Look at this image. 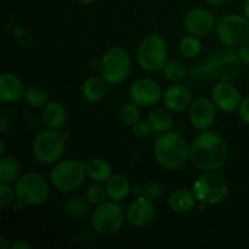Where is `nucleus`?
<instances>
[{"label":"nucleus","mask_w":249,"mask_h":249,"mask_svg":"<svg viewBox=\"0 0 249 249\" xmlns=\"http://www.w3.org/2000/svg\"><path fill=\"white\" fill-rule=\"evenodd\" d=\"M207 78H211V77H209V72L208 70H207L206 63H199L198 66L192 68L191 72H190L189 74V79L195 83L202 82V80L207 79Z\"/></svg>","instance_id":"obj_35"},{"label":"nucleus","mask_w":249,"mask_h":249,"mask_svg":"<svg viewBox=\"0 0 249 249\" xmlns=\"http://www.w3.org/2000/svg\"><path fill=\"white\" fill-rule=\"evenodd\" d=\"M184 29L191 36H206L215 29L214 15L204 7H195L184 17Z\"/></svg>","instance_id":"obj_13"},{"label":"nucleus","mask_w":249,"mask_h":249,"mask_svg":"<svg viewBox=\"0 0 249 249\" xmlns=\"http://www.w3.org/2000/svg\"><path fill=\"white\" fill-rule=\"evenodd\" d=\"M41 121L46 129L61 130L67 123V111L57 101H49L41 108Z\"/></svg>","instance_id":"obj_20"},{"label":"nucleus","mask_w":249,"mask_h":249,"mask_svg":"<svg viewBox=\"0 0 249 249\" xmlns=\"http://www.w3.org/2000/svg\"><path fill=\"white\" fill-rule=\"evenodd\" d=\"M215 36L228 48H238L249 40V21L245 15L228 14L216 21Z\"/></svg>","instance_id":"obj_8"},{"label":"nucleus","mask_w":249,"mask_h":249,"mask_svg":"<svg viewBox=\"0 0 249 249\" xmlns=\"http://www.w3.org/2000/svg\"><path fill=\"white\" fill-rule=\"evenodd\" d=\"M229 156L226 141L219 133L202 130L190 145V162L202 172H216Z\"/></svg>","instance_id":"obj_1"},{"label":"nucleus","mask_w":249,"mask_h":249,"mask_svg":"<svg viewBox=\"0 0 249 249\" xmlns=\"http://www.w3.org/2000/svg\"><path fill=\"white\" fill-rule=\"evenodd\" d=\"M147 121L150 125L152 126L153 133L163 134L172 130L174 125V119H173L172 112L167 108H155L150 112L147 117Z\"/></svg>","instance_id":"obj_24"},{"label":"nucleus","mask_w":249,"mask_h":249,"mask_svg":"<svg viewBox=\"0 0 249 249\" xmlns=\"http://www.w3.org/2000/svg\"><path fill=\"white\" fill-rule=\"evenodd\" d=\"M243 14L247 17L249 21V0H245V4H243Z\"/></svg>","instance_id":"obj_42"},{"label":"nucleus","mask_w":249,"mask_h":249,"mask_svg":"<svg viewBox=\"0 0 249 249\" xmlns=\"http://www.w3.org/2000/svg\"><path fill=\"white\" fill-rule=\"evenodd\" d=\"M85 198L92 206H99V204L106 202V199L108 198V195H107L106 186L101 184V182H92L91 185H89L87 189V194H85Z\"/></svg>","instance_id":"obj_31"},{"label":"nucleus","mask_w":249,"mask_h":249,"mask_svg":"<svg viewBox=\"0 0 249 249\" xmlns=\"http://www.w3.org/2000/svg\"><path fill=\"white\" fill-rule=\"evenodd\" d=\"M216 106L213 100L198 97L191 102L189 107L190 123L197 130H208L216 119Z\"/></svg>","instance_id":"obj_14"},{"label":"nucleus","mask_w":249,"mask_h":249,"mask_svg":"<svg viewBox=\"0 0 249 249\" xmlns=\"http://www.w3.org/2000/svg\"><path fill=\"white\" fill-rule=\"evenodd\" d=\"M238 116L241 121L249 126V95L242 99V102L238 107Z\"/></svg>","instance_id":"obj_36"},{"label":"nucleus","mask_w":249,"mask_h":249,"mask_svg":"<svg viewBox=\"0 0 249 249\" xmlns=\"http://www.w3.org/2000/svg\"><path fill=\"white\" fill-rule=\"evenodd\" d=\"M248 185H249V175H248Z\"/></svg>","instance_id":"obj_44"},{"label":"nucleus","mask_w":249,"mask_h":249,"mask_svg":"<svg viewBox=\"0 0 249 249\" xmlns=\"http://www.w3.org/2000/svg\"><path fill=\"white\" fill-rule=\"evenodd\" d=\"M156 216L153 201L147 197H139L126 209V223L135 229H142L150 225Z\"/></svg>","instance_id":"obj_16"},{"label":"nucleus","mask_w":249,"mask_h":249,"mask_svg":"<svg viewBox=\"0 0 249 249\" xmlns=\"http://www.w3.org/2000/svg\"><path fill=\"white\" fill-rule=\"evenodd\" d=\"M22 177L21 164L12 156H1L0 158V182L15 184Z\"/></svg>","instance_id":"obj_23"},{"label":"nucleus","mask_w":249,"mask_h":249,"mask_svg":"<svg viewBox=\"0 0 249 249\" xmlns=\"http://www.w3.org/2000/svg\"><path fill=\"white\" fill-rule=\"evenodd\" d=\"M68 134L60 130L46 129L40 131L32 142V152L34 158L41 164H55L60 162L66 150V140Z\"/></svg>","instance_id":"obj_3"},{"label":"nucleus","mask_w":249,"mask_h":249,"mask_svg":"<svg viewBox=\"0 0 249 249\" xmlns=\"http://www.w3.org/2000/svg\"><path fill=\"white\" fill-rule=\"evenodd\" d=\"M131 130H133L134 136L139 139H145L151 136V134L153 133L152 126L150 125L148 121H139L131 126Z\"/></svg>","instance_id":"obj_33"},{"label":"nucleus","mask_w":249,"mask_h":249,"mask_svg":"<svg viewBox=\"0 0 249 249\" xmlns=\"http://www.w3.org/2000/svg\"><path fill=\"white\" fill-rule=\"evenodd\" d=\"M140 106L131 101L121 107L118 112V118L123 125L133 126L136 122L140 121Z\"/></svg>","instance_id":"obj_30"},{"label":"nucleus","mask_w":249,"mask_h":249,"mask_svg":"<svg viewBox=\"0 0 249 249\" xmlns=\"http://www.w3.org/2000/svg\"><path fill=\"white\" fill-rule=\"evenodd\" d=\"M237 53L243 65H249V40L238 46Z\"/></svg>","instance_id":"obj_37"},{"label":"nucleus","mask_w":249,"mask_h":249,"mask_svg":"<svg viewBox=\"0 0 249 249\" xmlns=\"http://www.w3.org/2000/svg\"><path fill=\"white\" fill-rule=\"evenodd\" d=\"M77 1L80 2V4H82V5H85V6H89V5L94 4V2L96 1V0H77Z\"/></svg>","instance_id":"obj_43"},{"label":"nucleus","mask_w":249,"mask_h":249,"mask_svg":"<svg viewBox=\"0 0 249 249\" xmlns=\"http://www.w3.org/2000/svg\"><path fill=\"white\" fill-rule=\"evenodd\" d=\"M130 72L131 57L125 49L113 46L104 53L100 62V74L107 84H122L128 79Z\"/></svg>","instance_id":"obj_6"},{"label":"nucleus","mask_w":249,"mask_h":249,"mask_svg":"<svg viewBox=\"0 0 249 249\" xmlns=\"http://www.w3.org/2000/svg\"><path fill=\"white\" fill-rule=\"evenodd\" d=\"M163 91L160 85L151 78H139L129 89V97L140 107H153L162 99Z\"/></svg>","instance_id":"obj_12"},{"label":"nucleus","mask_w":249,"mask_h":249,"mask_svg":"<svg viewBox=\"0 0 249 249\" xmlns=\"http://www.w3.org/2000/svg\"><path fill=\"white\" fill-rule=\"evenodd\" d=\"M197 199L194 191L185 187L175 189L168 196V206L174 213L187 214L194 211L197 206Z\"/></svg>","instance_id":"obj_19"},{"label":"nucleus","mask_w":249,"mask_h":249,"mask_svg":"<svg viewBox=\"0 0 249 249\" xmlns=\"http://www.w3.org/2000/svg\"><path fill=\"white\" fill-rule=\"evenodd\" d=\"M16 199L17 197L16 192H15V187L12 189L10 184L0 182V207L2 209L7 208V207L12 206Z\"/></svg>","instance_id":"obj_32"},{"label":"nucleus","mask_w":249,"mask_h":249,"mask_svg":"<svg viewBox=\"0 0 249 249\" xmlns=\"http://www.w3.org/2000/svg\"><path fill=\"white\" fill-rule=\"evenodd\" d=\"M10 245L11 243L7 242V238L5 236H0V247H1V249H9Z\"/></svg>","instance_id":"obj_41"},{"label":"nucleus","mask_w":249,"mask_h":249,"mask_svg":"<svg viewBox=\"0 0 249 249\" xmlns=\"http://www.w3.org/2000/svg\"><path fill=\"white\" fill-rule=\"evenodd\" d=\"M203 1L207 2V4H209V5H214V6H218V5L225 4V2H228L229 0H203Z\"/></svg>","instance_id":"obj_40"},{"label":"nucleus","mask_w":249,"mask_h":249,"mask_svg":"<svg viewBox=\"0 0 249 249\" xmlns=\"http://www.w3.org/2000/svg\"><path fill=\"white\" fill-rule=\"evenodd\" d=\"M136 62L146 72H160L168 62V45L160 34H150L136 50Z\"/></svg>","instance_id":"obj_4"},{"label":"nucleus","mask_w":249,"mask_h":249,"mask_svg":"<svg viewBox=\"0 0 249 249\" xmlns=\"http://www.w3.org/2000/svg\"><path fill=\"white\" fill-rule=\"evenodd\" d=\"M105 184H106L105 186H106L108 198L118 203L124 201L131 191L130 181L123 174H113Z\"/></svg>","instance_id":"obj_22"},{"label":"nucleus","mask_w":249,"mask_h":249,"mask_svg":"<svg viewBox=\"0 0 249 249\" xmlns=\"http://www.w3.org/2000/svg\"><path fill=\"white\" fill-rule=\"evenodd\" d=\"M89 202L87 198H83L80 196L70 197L63 203V211L67 215L73 218H82L85 216L89 212Z\"/></svg>","instance_id":"obj_26"},{"label":"nucleus","mask_w":249,"mask_h":249,"mask_svg":"<svg viewBox=\"0 0 249 249\" xmlns=\"http://www.w3.org/2000/svg\"><path fill=\"white\" fill-rule=\"evenodd\" d=\"M125 220V214L118 202L106 201L95 206L91 214V228L97 235L112 236L118 232Z\"/></svg>","instance_id":"obj_11"},{"label":"nucleus","mask_w":249,"mask_h":249,"mask_svg":"<svg viewBox=\"0 0 249 249\" xmlns=\"http://www.w3.org/2000/svg\"><path fill=\"white\" fill-rule=\"evenodd\" d=\"M24 85L16 74L2 72L0 75V100L5 104H16L24 96Z\"/></svg>","instance_id":"obj_18"},{"label":"nucleus","mask_w":249,"mask_h":249,"mask_svg":"<svg viewBox=\"0 0 249 249\" xmlns=\"http://www.w3.org/2000/svg\"><path fill=\"white\" fill-rule=\"evenodd\" d=\"M232 49L225 46V49L216 50L209 56L206 61L209 77L218 82H231L237 78L243 63L238 57L237 51Z\"/></svg>","instance_id":"obj_10"},{"label":"nucleus","mask_w":249,"mask_h":249,"mask_svg":"<svg viewBox=\"0 0 249 249\" xmlns=\"http://www.w3.org/2000/svg\"><path fill=\"white\" fill-rule=\"evenodd\" d=\"M153 156L165 170H179L190 160V145L177 131H167L158 136L153 146Z\"/></svg>","instance_id":"obj_2"},{"label":"nucleus","mask_w":249,"mask_h":249,"mask_svg":"<svg viewBox=\"0 0 249 249\" xmlns=\"http://www.w3.org/2000/svg\"><path fill=\"white\" fill-rule=\"evenodd\" d=\"M131 194L134 195L135 198H139V197H146V186L143 185H135V186L131 187Z\"/></svg>","instance_id":"obj_39"},{"label":"nucleus","mask_w":249,"mask_h":249,"mask_svg":"<svg viewBox=\"0 0 249 249\" xmlns=\"http://www.w3.org/2000/svg\"><path fill=\"white\" fill-rule=\"evenodd\" d=\"M162 73L163 77L169 82L180 83L186 77V68H185L184 63L180 62V61L168 60V62L163 67Z\"/></svg>","instance_id":"obj_28"},{"label":"nucleus","mask_w":249,"mask_h":249,"mask_svg":"<svg viewBox=\"0 0 249 249\" xmlns=\"http://www.w3.org/2000/svg\"><path fill=\"white\" fill-rule=\"evenodd\" d=\"M163 196V186L158 181H151L146 185V197L151 201L156 202L162 198Z\"/></svg>","instance_id":"obj_34"},{"label":"nucleus","mask_w":249,"mask_h":249,"mask_svg":"<svg viewBox=\"0 0 249 249\" xmlns=\"http://www.w3.org/2000/svg\"><path fill=\"white\" fill-rule=\"evenodd\" d=\"M87 168L78 160H65L57 162L50 173V182L57 191H77L85 181Z\"/></svg>","instance_id":"obj_7"},{"label":"nucleus","mask_w":249,"mask_h":249,"mask_svg":"<svg viewBox=\"0 0 249 249\" xmlns=\"http://www.w3.org/2000/svg\"><path fill=\"white\" fill-rule=\"evenodd\" d=\"M11 249H32L33 246L28 242L27 240H15L14 242L10 245Z\"/></svg>","instance_id":"obj_38"},{"label":"nucleus","mask_w":249,"mask_h":249,"mask_svg":"<svg viewBox=\"0 0 249 249\" xmlns=\"http://www.w3.org/2000/svg\"><path fill=\"white\" fill-rule=\"evenodd\" d=\"M179 50L184 57L194 58L197 55H199L202 50V43L199 40V36H184L179 43Z\"/></svg>","instance_id":"obj_29"},{"label":"nucleus","mask_w":249,"mask_h":249,"mask_svg":"<svg viewBox=\"0 0 249 249\" xmlns=\"http://www.w3.org/2000/svg\"><path fill=\"white\" fill-rule=\"evenodd\" d=\"M212 100L219 111L232 113L238 111L242 102V95L231 82H218L212 90Z\"/></svg>","instance_id":"obj_15"},{"label":"nucleus","mask_w":249,"mask_h":249,"mask_svg":"<svg viewBox=\"0 0 249 249\" xmlns=\"http://www.w3.org/2000/svg\"><path fill=\"white\" fill-rule=\"evenodd\" d=\"M107 94V82L102 77H89L82 84L83 100L88 104L102 101Z\"/></svg>","instance_id":"obj_21"},{"label":"nucleus","mask_w":249,"mask_h":249,"mask_svg":"<svg viewBox=\"0 0 249 249\" xmlns=\"http://www.w3.org/2000/svg\"><path fill=\"white\" fill-rule=\"evenodd\" d=\"M163 105L172 113H182L190 107L192 102L191 91L184 84L174 83L168 87L162 96Z\"/></svg>","instance_id":"obj_17"},{"label":"nucleus","mask_w":249,"mask_h":249,"mask_svg":"<svg viewBox=\"0 0 249 249\" xmlns=\"http://www.w3.org/2000/svg\"><path fill=\"white\" fill-rule=\"evenodd\" d=\"M228 181L216 172H204L192 185V191L198 203L204 206H216L225 201L229 195Z\"/></svg>","instance_id":"obj_5"},{"label":"nucleus","mask_w":249,"mask_h":249,"mask_svg":"<svg viewBox=\"0 0 249 249\" xmlns=\"http://www.w3.org/2000/svg\"><path fill=\"white\" fill-rule=\"evenodd\" d=\"M17 199L28 207H38L46 203L50 197L49 181L38 173H27L15 182Z\"/></svg>","instance_id":"obj_9"},{"label":"nucleus","mask_w":249,"mask_h":249,"mask_svg":"<svg viewBox=\"0 0 249 249\" xmlns=\"http://www.w3.org/2000/svg\"><path fill=\"white\" fill-rule=\"evenodd\" d=\"M23 99L28 106L33 108H43L49 102V94L41 87H29L24 91Z\"/></svg>","instance_id":"obj_27"},{"label":"nucleus","mask_w":249,"mask_h":249,"mask_svg":"<svg viewBox=\"0 0 249 249\" xmlns=\"http://www.w3.org/2000/svg\"><path fill=\"white\" fill-rule=\"evenodd\" d=\"M87 175L95 182H106L113 175L112 167L107 160L102 158H92L85 164Z\"/></svg>","instance_id":"obj_25"}]
</instances>
